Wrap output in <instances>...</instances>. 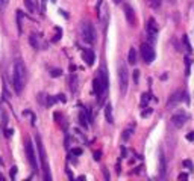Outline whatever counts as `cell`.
I'll return each mask as SVG.
<instances>
[{"instance_id": "cell-1", "label": "cell", "mask_w": 194, "mask_h": 181, "mask_svg": "<svg viewBox=\"0 0 194 181\" xmlns=\"http://www.w3.org/2000/svg\"><path fill=\"white\" fill-rule=\"evenodd\" d=\"M26 80H28V71H26V67L21 59L15 60L14 63V71H12V85L17 94H21L24 85H26Z\"/></svg>"}, {"instance_id": "cell-2", "label": "cell", "mask_w": 194, "mask_h": 181, "mask_svg": "<svg viewBox=\"0 0 194 181\" xmlns=\"http://www.w3.org/2000/svg\"><path fill=\"white\" fill-rule=\"evenodd\" d=\"M35 142H37V149H38L40 159H41V163H42V174H44V180H46V181H50V180H52V175H50V169H49V163H47L46 149H44L42 140H41V138H40L38 134L35 136Z\"/></svg>"}, {"instance_id": "cell-3", "label": "cell", "mask_w": 194, "mask_h": 181, "mask_svg": "<svg viewBox=\"0 0 194 181\" xmlns=\"http://www.w3.org/2000/svg\"><path fill=\"white\" fill-rule=\"evenodd\" d=\"M24 151H26V157H28V161L29 165L32 166V170L37 174L38 172V161H37V154H35V149H33V145L32 142L28 139L24 142Z\"/></svg>"}, {"instance_id": "cell-4", "label": "cell", "mask_w": 194, "mask_h": 181, "mask_svg": "<svg viewBox=\"0 0 194 181\" xmlns=\"http://www.w3.org/2000/svg\"><path fill=\"white\" fill-rule=\"evenodd\" d=\"M81 33H82V39H84L86 44H93V42L96 41V30H94V26H93L90 21L82 23Z\"/></svg>"}, {"instance_id": "cell-5", "label": "cell", "mask_w": 194, "mask_h": 181, "mask_svg": "<svg viewBox=\"0 0 194 181\" xmlns=\"http://www.w3.org/2000/svg\"><path fill=\"white\" fill-rule=\"evenodd\" d=\"M118 81H120V92L121 95H125L127 90V85H129V72L125 65H120L118 68Z\"/></svg>"}, {"instance_id": "cell-6", "label": "cell", "mask_w": 194, "mask_h": 181, "mask_svg": "<svg viewBox=\"0 0 194 181\" xmlns=\"http://www.w3.org/2000/svg\"><path fill=\"white\" fill-rule=\"evenodd\" d=\"M141 58L146 63H152L155 59V50L150 44H143L141 45Z\"/></svg>"}, {"instance_id": "cell-7", "label": "cell", "mask_w": 194, "mask_h": 181, "mask_svg": "<svg viewBox=\"0 0 194 181\" xmlns=\"http://www.w3.org/2000/svg\"><path fill=\"white\" fill-rule=\"evenodd\" d=\"M188 121V115L183 112H178L171 116V124L176 127V128H181V127L185 125V122Z\"/></svg>"}, {"instance_id": "cell-8", "label": "cell", "mask_w": 194, "mask_h": 181, "mask_svg": "<svg viewBox=\"0 0 194 181\" xmlns=\"http://www.w3.org/2000/svg\"><path fill=\"white\" fill-rule=\"evenodd\" d=\"M147 35L149 38H150V42H155L156 41V35H158V24L156 21L153 20V18H150V20L147 21Z\"/></svg>"}, {"instance_id": "cell-9", "label": "cell", "mask_w": 194, "mask_h": 181, "mask_svg": "<svg viewBox=\"0 0 194 181\" xmlns=\"http://www.w3.org/2000/svg\"><path fill=\"white\" fill-rule=\"evenodd\" d=\"M187 97H188L187 92H183V90H178V92H174V94L170 97V100H169V106H171V104H178V103H181V101H185V100L188 101V98H187Z\"/></svg>"}, {"instance_id": "cell-10", "label": "cell", "mask_w": 194, "mask_h": 181, "mask_svg": "<svg viewBox=\"0 0 194 181\" xmlns=\"http://www.w3.org/2000/svg\"><path fill=\"white\" fill-rule=\"evenodd\" d=\"M125 17H126V20H127L129 26H130V27H135V24H137V18H135V12H134V9H132V6L125 5Z\"/></svg>"}, {"instance_id": "cell-11", "label": "cell", "mask_w": 194, "mask_h": 181, "mask_svg": "<svg viewBox=\"0 0 194 181\" xmlns=\"http://www.w3.org/2000/svg\"><path fill=\"white\" fill-rule=\"evenodd\" d=\"M82 58H84V60H85V63H86L88 67H91L93 63H94V59H96L94 51L90 50V48H85V50L82 51Z\"/></svg>"}, {"instance_id": "cell-12", "label": "cell", "mask_w": 194, "mask_h": 181, "mask_svg": "<svg viewBox=\"0 0 194 181\" xmlns=\"http://www.w3.org/2000/svg\"><path fill=\"white\" fill-rule=\"evenodd\" d=\"M93 89H94V94H96L97 97H99V98L103 95L105 90H106V89L103 88V85H102V81H100V79H99V77L93 80Z\"/></svg>"}, {"instance_id": "cell-13", "label": "cell", "mask_w": 194, "mask_h": 181, "mask_svg": "<svg viewBox=\"0 0 194 181\" xmlns=\"http://www.w3.org/2000/svg\"><path fill=\"white\" fill-rule=\"evenodd\" d=\"M99 79H100V81H102L103 88L108 89V72H106V68H105V67H102L100 71H99Z\"/></svg>"}, {"instance_id": "cell-14", "label": "cell", "mask_w": 194, "mask_h": 181, "mask_svg": "<svg viewBox=\"0 0 194 181\" xmlns=\"http://www.w3.org/2000/svg\"><path fill=\"white\" fill-rule=\"evenodd\" d=\"M127 62H129V65H135L137 63V50L132 47L129 50V54H127Z\"/></svg>"}, {"instance_id": "cell-15", "label": "cell", "mask_w": 194, "mask_h": 181, "mask_svg": "<svg viewBox=\"0 0 194 181\" xmlns=\"http://www.w3.org/2000/svg\"><path fill=\"white\" fill-rule=\"evenodd\" d=\"M105 116H106V121L109 124L114 122V118H112V106L111 104H106L105 106Z\"/></svg>"}, {"instance_id": "cell-16", "label": "cell", "mask_w": 194, "mask_h": 181, "mask_svg": "<svg viewBox=\"0 0 194 181\" xmlns=\"http://www.w3.org/2000/svg\"><path fill=\"white\" fill-rule=\"evenodd\" d=\"M165 169H167V163H165V157H164V154L161 152V156H159V174L164 177L165 175Z\"/></svg>"}, {"instance_id": "cell-17", "label": "cell", "mask_w": 194, "mask_h": 181, "mask_svg": "<svg viewBox=\"0 0 194 181\" xmlns=\"http://www.w3.org/2000/svg\"><path fill=\"white\" fill-rule=\"evenodd\" d=\"M29 42H30V45L33 48H40V36L38 35H35V33H32L30 35V38H29Z\"/></svg>"}, {"instance_id": "cell-18", "label": "cell", "mask_w": 194, "mask_h": 181, "mask_svg": "<svg viewBox=\"0 0 194 181\" xmlns=\"http://www.w3.org/2000/svg\"><path fill=\"white\" fill-rule=\"evenodd\" d=\"M79 121H81V124L84 127H88V122H90V118L86 116L85 110H81V113H79Z\"/></svg>"}, {"instance_id": "cell-19", "label": "cell", "mask_w": 194, "mask_h": 181, "mask_svg": "<svg viewBox=\"0 0 194 181\" xmlns=\"http://www.w3.org/2000/svg\"><path fill=\"white\" fill-rule=\"evenodd\" d=\"M24 5H26V8H28V11H29V12H35V11H37L33 0H24Z\"/></svg>"}, {"instance_id": "cell-20", "label": "cell", "mask_w": 194, "mask_h": 181, "mask_svg": "<svg viewBox=\"0 0 194 181\" xmlns=\"http://www.w3.org/2000/svg\"><path fill=\"white\" fill-rule=\"evenodd\" d=\"M149 2V6L153 8V9H158V8H161V3H162V0H147Z\"/></svg>"}, {"instance_id": "cell-21", "label": "cell", "mask_w": 194, "mask_h": 181, "mask_svg": "<svg viewBox=\"0 0 194 181\" xmlns=\"http://www.w3.org/2000/svg\"><path fill=\"white\" fill-rule=\"evenodd\" d=\"M21 20H23V12L21 11H17V26H18V30L21 32L23 27H21Z\"/></svg>"}, {"instance_id": "cell-22", "label": "cell", "mask_w": 194, "mask_h": 181, "mask_svg": "<svg viewBox=\"0 0 194 181\" xmlns=\"http://www.w3.org/2000/svg\"><path fill=\"white\" fill-rule=\"evenodd\" d=\"M76 85H77V77L73 74L72 77H70V86H72V90H73V92L76 90Z\"/></svg>"}, {"instance_id": "cell-23", "label": "cell", "mask_w": 194, "mask_h": 181, "mask_svg": "<svg viewBox=\"0 0 194 181\" xmlns=\"http://www.w3.org/2000/svg\"><path fill=\"white\" fill-rule=\"evenodd\" d=\"M132 130H134V127H130V128H127V130L123 131V139L127 140V139L130 138V136H132Z\"/></svg>"}, {"instance_id": "cell-24", "label": "cell", "mask_w": 194, "mask_h": 181, "mask_svg": "<svg viewBox=\"0 0 194 181\" xmlns=\"http://www.w3.org/2000/svg\"><path fill=\"white\" fill-rule=\"evenodd\" d=\"M149 100H150V95H149V94H144V95H143V98H141V106L144 107V106L149 103Z\"/></svg>"}, {"instance_id": "cell-25", "label": "cell", "mask_w": 194, "mask_h": 181, "mask_svg": "<svg viewBox=\"0 0 194 181\" xmlns=\"http://www.w3.org/2000/svg\"><path fill=\"white\" fill-rule=\"evenodd\" d=\"M50 76L52 77H59L61 76V69H52L50 71Z\"/></svg>"}, {"instance_id": "cell-26", "label": "cell", "mask_w": 194, "mask_h": 181, "mask_svg": "<svg viewBox=\"0 0 194 181\" xmlns=\"http://www.w3.org/2000/svg\"><path fill=\"white\" fill-rule=\"evenodd\" d=\"M61 33H62V32H61V29H59V27H58V29H56V36H55V38H53V41H55V42L61 39Z\"/></svg>"}, {"instance_id": "cell-27", "label": "cell", "mask_w": 194, "mask_h": 181, "mask_svg": "<svg viewBox=\"0 0 194 181\" xmlns=\"http://www.w3.org/2000/svg\"><path fill=\"white\" fill-rule=\"evenodd\" d=\"M72 154H73V156H81V154H82V149H81V148H74V149H72Z\"/></svg>"}, {"instance_id": "cell-28", "label": "cell", "mask_w": 194, "mask_h": 181, "mask_svg": "<svg viewBox=\"0 0 194 181\" xmlns=\"http://www.w3.org/2000/svg\"><path fill=\"white\" fill-rule=\"evenodd\" d=\"M8 3H9V0H0V9H3L8 6Z\"/></svg>"}, {"instance_id": "cell-29", "label": "cell", "mask_w": 194, "mask_h": 181, "mask_svg": "<svg viewBox=\"0 0 194 181\" xmlns=\"http://www.w3.org/2000/svg\"><path fill=\"white\" fill-rule=\"evenodd\" d=\"M183 44L187 45V50L191 51V47H190V42H188V38H187V36H183Z\"/></svg>"}, {"instance_id": "cell-30", "label": "cell", "mask_w": 194, "mask_h": 181, "mask_svg": "<svg viewBox=\"0 0 194 181\" xmlns=\"http://www.w3.org/2000/svg\"><path fill=\"white\" fill-rule=\"evenodd\" d=\"M183 166H187L188 169H193V163H191L190 160H185V161H183Z\"/></svg>"}, {"instance_id": "cell-31", "label": "cell", "mask_w": 194, "mask_h": 181, "mask_svg": "<svg viewBox=\"0 0 194 181\" xmlns=\"http://www.w3.org/2000/svg\"><path fill=\"white\" fill-rule=\"evenodd\" d=\"M15 174H17V168H15V166H14V168H12V169H11V178H12V180H14V178H15Z\"/></svg>"}, {"instance_id": "cell-32", "label": "cell", "mask_w": 194, "mask_h": 181, "mask_svg": "<svg viewBox=\"0 0 194 181\" xmlns=\"http://www.w3.org/2000/svg\"><path fill=\"white\" fill-rule=\"evenodd\" d=\"M138 77H139V71H137V69H135V71H134V80H135V81H138Z\"/></svg>"}, {"instance_id": "cell-33", "label": "cell", "mask_w": 194, "mask_h": 181, "mask_svg": "<svg viewBox=\"0 0 194 181\" xmlns=\"http://www.w3.org/2000/svg\"><path fill=\"white\" fill-rule=\"evenodd\" d=\"M152 112H153V110H152V109H149V110H146V112H143V116L146 118V116H149V115H150Z\"/></svg>"}, {"instance_id": "cell-34", "label": "cell", "mask_w": 194, "mask_h": 181, "mask_svg": "<svg viewBox=\"0 0 194 181\" xmlns=\"http://www.w3.org/2000/svg\"><path fill=\"white\" fill-rule=\"evenodd\" d=\"M187 139H188V140H194V131H191V133L187 136Z\"/></svg>"}, {"instance_id": "cell-35", "label": "cell", "mask_w": 194, "mask_h": 181, "mask_svg": "<svg viewBox=\"0 0 194 181\" xmlns=\"http://www.w3.org/2000/svg\"><path fill=\"white\" fill-rule=\"evenodd\" d=\"M56 100H59V101H62V103H65V97L62 95V94H61V95H58V98Z\"/></svg>"}, {"instance_id": "cell-36", "label": "cell", "mask_w": 194, "mask_h": 181, "mask_svg": "<svg viewBox=\"0 0 194 181\" xmlns=\"http://www.w3.org/2000/svg\"><path fill=\"white\" fill-rule=\"evenodd\" d=\"M178 178H179V180H188V175H187V174H181Z\"/></svg>"}, {"instance_id": "cell-37", "label": "cell", "mask_w": 194, "mask_h": 181, "mask_svg": "<svg viewBox=\"0 0 194 181\" xmlns=\"http://www.w3.org/2000/svg\"><path fill=\"white\" fill-rule=\"evenodd\" d=\"M105 178L109 180V174H108V170H106V169H105Z\"/></svg>"}, {"instance_id": "cell-38", "label": "cell", "mask_w": 194, "mask_h": 181, "mask_svg": "<svg viewBox=\"0 0 194 181\" xmlns=\"http://www.w3.org/2000/svg\"><path fill=\"white\" fill-rule=\"evenodd\" d=\"M94 159H96V160H99V159H100V152H96V157H94Z\"/></svg>"}, {"instance_id": "cell-39", "label": "cell", "mask_w": 194, "mask_h": 181, "mask_svg": "<svg viewBox=\"0 0 194 181\" xmlns=\"http://www.w3.org/2000/svg\"><path fill=\"white\" fill-rule=\"evenodd\" d=\"M112 2L115 3V5H118V3H121V0H112Z\"/></svg>"}, {"instance_id": "cell-40", "label": "cell", "mask_w": 194, "mask_h": 181, "mask_svg": "<svg viewBox=\"0 0 194 181\" xmlns=\"http://www.w3.org/2000/svg\"><path fill=\"white\" fill-rule=\"evenodd\" d=\"M165 2H169V3H171V5H173V3H176V0H165Z\"/></svg>"}, {"instance_id": "cell-41", "label": "cell", "mask_w": 194, "mask_h": 181, "mask_svg": "<svg viewBox=\"0 0 194 181\" xmlns=\"http://www.w3.org/2000/svg\"><path fill=\"white\" fill-rule=\"evenodd\" d=\"M0 180H5V177H3V175H0Z\"/></svg>"}]
</instances>
